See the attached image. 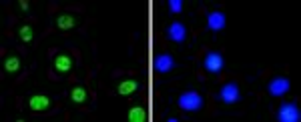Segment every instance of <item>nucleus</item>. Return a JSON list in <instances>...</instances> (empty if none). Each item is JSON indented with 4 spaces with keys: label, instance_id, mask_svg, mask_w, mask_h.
<instances>
[{
    "label": "nucleus",
    "instance_id": "obj_1",
    "mask_svg": "<svg viewBox=\"0 0 301 122\" xmlns=\"http://www.w3.org/2000/svg\"><path fill=\"white\" fill-rule=\"evenodd\" d=\"M179 106H181L183 110H187V112H197V110H201V106H203V98H201V94H197L195 90H189V92L181 94Z\"/></svg>",
    "mask_w": 301,
    "mask_h": 122
},
{
    "label": "nucleus",
    "instance_id": "obj_2",
    "mask_svg": "<svg viewBox=\"0 0 301 122\" xmlns=\"http://www.w3.org/2000/svg\"><path fill=\"white\" fill-rule=\"evenodd\" d=\"M277 118L281 122H299L301 120V112H299L295 102H285V104H281V108L277 112Z\"/></svg>",
    "mask_w": 301,
    "mask_h": 122
},
{
    "label": "nucleus",
    "instance_id": "obj_3",
    "mask_svg": "<svg viewBox=\"0 0 301 122\" xmlns=\"http://www.w3.org/2000/svg\"><path fill=\"white\" fill-rule=\"evenodd\" d=\"M223 66H225V60H223V56L219 54V52H207V56H205V68L207 70L217 74V72L223 70Z\"/></svg>",
    "mask_w": 301,
    "mask_h": 122
},
{
    "label": "nucleus",
    "instance_id": "obj_4",
    "mask_svg": "<svg viewBox=\"0 0 301 122\" xmlns=\"http://www.w3.org/2000/svg\"><path fill=\"white\" fill-rule=\"evenodd\" d=\"M289 80L287 78H283V76H277V78H273L271 82H269V86H267V90H269V94L271 96H283L287 90H289Z\"/></svg>",
    "mask_w": 301,
    "mask_h": 122
},
{
    "label": "nucleus",
    "instance_id": "obj_5",
    "mask_svg": "<svg viewBox=\"0 0 301 122\" xmlns=\"http://www.w3.org/2000/svg\"><path fill=\"white\" fill-rule=\"evenodd\" d=\"M221 100L223 102H227V104H233V102H237L239 98H241V92H239V86L235 84V82H227L221 88Z\"/></svg>",
    "mask_w": 301,
    "mask_h": 122
},
{
    "label": "nucleus",
    "instance_id": "obj_6",
    "mask_svg": "<svg viewBox=\"0 0 301 122\" xmlns=\"http://www.w3.org/2000/svg\"><path fill=\"white\" fill-rule=\"evenodd\" d=\"M28 106L32 112H44L50 108V98L46 94H34L28 98Z\"/></svg>",
    "mask_w": 301,
    "mask_h": 122
},
{
    "label": "nucleus",
    "instance_id": "obj_7",
    "mask_svg": "<svg viewBox=\"0 0 301 122\" xmlns=\"http://www.w3.org/2000/svg\"><path fill=\"white\" fill-rule=\"evenodd\" d=\"M70 68H72V58L68 54H56L54 56V70L56 72L66 74V72H70Z\"/></svg>",
    "mask_w": 301,
    "mask_h": 122
},
{
    "label": "nucleus",
    "instance_id": "obj_8",
    "mask_svg": "<svg viewBox=\"0 0 301 122\" xmlns=\"http://www.w3.org/2000/svg\"><path fill=\"white\" fill-rule=\"evenodd\" d=\"M207 26H209V30L217 32V30H223L225 26V14L223 12H209V16H207Z\"/></svg>",
    "mask_w": 301,
    "mask_h": 122
},
{
    "label": "nucleus",
    "instance_id": "obj_9",
    "mask_svg": "<svg viewBox=\"0 0 301 122\" xmlns=\"http://www.w3.org/2000/svg\"><path fill=\"white\" fill-rule=\"evenodd\" d=\"M169 38L175 40V42H185V38H187V28H185V24L173 22L171 26H169Z\"/></svg>",
    "mask_w": 301,
    "mask_h": 122
},
{
    "label": "nucleus",
    "instance_id": "obj_10",
    "mask_svg": "<svg viewBox=\"0 0 301 122\" xmlns=\"http://www.w3.org/2000/svg\"><path fill=\"white\" fill-rule=\"evenodd\" d=\"M173 66H175V60H173V56H169V54H159L155 58V68L159 72H169Z\"/></svg>",
    "mask_w": 301,
    "mask_h": 122
},
{
    "label": "nucleus",
    "instance_id": "obj_11",
    "mask_svg": "<svg viewBox=\"0 0 301 122\" xmlns=\"http://www.w3.org/2000/svg\"><path fill=\"white\" fill-rule=\"evenodd\" d=\"M137 88H139L137 80H123V82L117 86V92L123 94V96H129V94H133Z\"/></svg>",
    "mask_w": 301,
    "mask_h": 122
},
{
    "label": "nucleus",
    "instance_id": "obj_12",
    "mask_svg": "<svg viewBox=\"0 0 301 122\" xmlns=\"http://www.w3.org/2000/svg\"><path fill=\"white\" fill-rule=\"evenodd\" d=\"M86 98H88V92H86L85 86H74V88L70 90V100L74 104H83V102H86Z\"/></svg>",
    "mask_w": 301,
    "mask_h": 122
},
{
    "label": "nucleus",
    "instance_id": "obj_13",
    "mask_svg": "<svg viewBox=\"0 0 301 122\" xmlns=\"http://www.w3.org/2000/svg\"><path fill=\"white\" fill-rule=\"evenodd\" d=\"M74 24H77V20H74V16H70V14H61L59 18H56V26L61 30H70Z\"/></svg>",
    "mask_w": 301,
    "mask_h": 122
},
{
    "label": "nucleus",
    "instance_id": "obj_14",
    "mask_svg": "<svg viewBox=\"0 0 301 122\" xmlns=\"http://www.w3.org/2000/svg\"><path fill=\"white\" fill-rule=\"evenodd\" d=\"M147 118V114H145V108L143 106H133L129 110V120L130 122H143Z\"/></svg>",
    "mask_w": 301,
    "mask_h": 122
},
{
    "label": "nucleus",
    "instance_id": "obj_15",
    "mask_svg": "<svg viewBox=\"0 0 301 122\" xmlns=\"http://www.w3.org/2000/svg\"><path fill=\"white\" fill-rule=\"evenodd\" d=\"M18 68H21V60H18V56L4 58V70L6 72H18Z\"/></svg>",
    "mask_w": 301,
    "mask_h": 122
},
{
    "label": "nucleus",
    "instance_id": "obj_16",
    "mask_svg": "<svg viewBox=\"0 0 301 122\" xmlns=\"http://www.w3.org/2000/svg\"><path fill=\"white\" fill-rule=\"evenodd\" d=\"M18 36H21V40L22 42H30L32 40V26H28V24H22V26H18Z\"/></svg>",
    "mask_w": 301,
    "mask_h": 122
},
{
    "label": "nucleus",
    "instance_id": "obj_17",
    "mask_svg": "<svg viewBox=\"0 0 301 122\" xmlns=\"http://www.w3.org/2000/svg\"><path fill=\"white\" fill-rule=\"evenodd\" d=\"M169 8H171L173 12H181L183 2H181V0H171V2H169Z\"/></svg>",
    "mask_w": 301,
    "mask_h": 122
},
{
    "label": "nucleus",
    "instance_id": "obj_18",
    "mask_svg": "<svg viewBox=\"0 0 301 122\" xmlns=\"http://www.w3.org/2000/svg\"><path fill=\"white\" fill-rule=\"evenodd\" d=\"M18 8H21L22 12H26V10L30 8V4H28V2H18Z\"/></svg>",
    "mask_w": 301,
    "mask_h": 122
}]
</instances>
